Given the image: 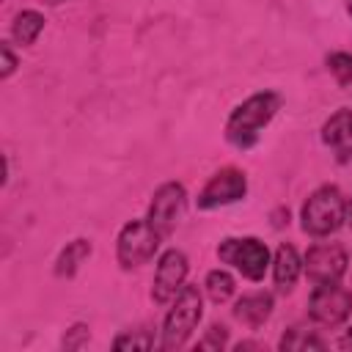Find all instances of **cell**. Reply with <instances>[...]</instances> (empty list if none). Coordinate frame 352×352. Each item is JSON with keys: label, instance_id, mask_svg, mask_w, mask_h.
<instances>
[{"label": "cell", "instance_id": "6da1fadb", "mask_svg": "<svg viewBox=\"0 0 352 352\" xmlns=\"http://www.w3.org/2000/svg\"><path fill=\"white\" fill-rule=\"evenodd\" d=\"M280 107V96L272 94V91H264V94H253L250 99H245L228 118L226 124V138L239 146V148H248L258 140V132L272 121V116L278 113Z\"/></svg>", "mask_w": 352, "mask_h": 352}, {"label": "cell", "instance_id": "7a4b0ae2", "mask_svg": "<svg viewBox=\"0 0 352 352\" xmlns=\"http://www.w3.org/2000/svg\"><path fill=\"white\" fill-rule=\"evenodd\" d=\"M346 220V201L338 187H319L302 204V228L311 236H327Z\"/></svg>", "mask_w": 352, "mask_h": 352}, {"label": "cell", "instance_id": "3957f363", "mask_svg": "<svg viewBox=\"0 0 352 352\" xmlns=\"http://www.w3.org/2000/svg\"><path fill=\"white\" fill-rule=\"evenodd\" d=\"M201 311H204L201 292L195 286H182V292L173 297V305H170L165 324H162V346L165 349L182 346L192 336V330L198 327Z\"/></svg>", "mask_w": 352, "mask_h": 352}, {"label": "cell", "instance_id": "277c9868", "mask_svg": "<svg viewBox=\"0 0 352 352\" xmlns=\"http://www.w3.org/2000/svg\"><path fill=\"white\" fill-rule=\"evenodd\" d=\"M217 256L220 261L236 267L245 278L250 280H261L267 267H270V250L261 239L256 236H242V239H223L220 248H217Z\"/></svg>", "mask_w": 352, "mask_h": 352}, {"label": "cell", "instance_id": "5b68a950", "mask_svg": "<svg viewBox=\"0 0 352 352\" xmlns=\"http://www.w3.org/2000/svg\"><path fill=\"white\" fill-rule=\"evenodd\" d=\"M160 234L154 231V226L148 220H132L121 228L118 234V261L121 267L132 270V267H140L146 264L157 248H160Z\"/></svg>", "mask_w": 352, "mask_h": 352}, {"label": "cell", "instance_id": "8992f818", "mask_svg": "<svg viewBox=\"0 0 352 352\" xmlns=\"http://www.w3.org/2000/svg\"><path fill=\"white\" fill-rule=\"evenodd\" d=\"M352 311V294L341 289L338 283H319L308 300V314L316 324L336 327L341 324Z\"/></svg>", "mask_w": 352, "mask_h": 352}, {"label": "cell", "instance_id": "52a82bcc", "mask_svg": "<svg viewBox=\"0 0 352 352\" xmlns=\"http://www.w3.org/2000/svg\"><path fill=\"white\" fill-rule=\"evenodd\" d=\"M349 256L341 245L336 242H324V245H314L305 258H302V270L305 275L319 286V283H338L341 275L346 272Z\"/></svg>", "mask_w": 352, "mask_h": 352}, {"label": "cell", "instance_id": "ba28073f", "mask_svg": "<svg viewBox=\"0 0 352 352\" xmlns=\"http://www.w3.org/2000/svg\"><path fill=\"white\" fill-rule=\"evenodd\" d=\"M184 204H187L184 187L176 184V182H168V184H162V187L154 192L146 220L154 226V231H157L160 236H168V234L176 228L179 217L184 214Z\"/></svg>", "mask_w": 352, "mask_h": 352}, {"label": "cell", "instance_id": "9c48e42d", "mask_svg": "<svg viewBox=\"0 0 352 352\" xmlns=\"http://www.w3.org/2000/svg\"><path fill=\"white\" fill-rule=\"evenodd\" d=\"M187 278V256L176 248L165 250L157 261V272H154V286H151V297L154 302H170Z\"/></svg>", "mask_w": 352, "mask_h": 352}, {"label": "cell", "instance_id": "30bf717a", "mask_svg": "<svg viewBox=\"0 0 352 352\" xmlns=\"http://www.w3.org/2000/svg\"><path fill=\"white\" fill-rule=\"evenodd\" d=\"M248 192V179L242 170L236 168H223L217 170L201 190L198 195V206L201 209H214V206H226V204H234L239 201L242 195Z\"/></svg>", "mask_w": 352, "mask_h": 352}, {"label": "cell", "instance_id": "8fae6325", "mask_svg": "<svg viewBox=\"0 0 352 352\" xmlns=\"http://www.w3.org/2000/svg\"><path fill=\"white\" fill-rule=\"evenodd\" d=\"M322 140L341 157H352V113L349 110H338L333 113L324 126H322Z\"/></svg>", "mask_w": 352, "mask_h": 352}, {"label": "cell", "instance_id": "7c38bea8", "mask_svg": "<svg viewBox=\"0 0 352 352\" xmlns=\"http://www.w3.org/2000/svg\"><path fill=\"white\" fill-rule=\"evenodd\" d=\"M302 272V258L297 256V250L292 245H280L275 250V261H272V275L280 292H289L294 286V280Z\"/></svg>", "mask_w": 352, "mask_h": 352}, {"label": "cell", "instance_id": "4fadbf2b", "mask_svg": "<svg viewBox=\"0 0 352 352\" xmlns=\"http://www.w3.org/2000/svg\"><path fill=\"white\" fill-rule=\"evenodd\" d=\"M272 314V297L270 294H245L242 300H236L234 305V316L242 322V324H250V327H258L267 316Z\"/></svg>", "mask_w": 352, "mask_h": 352}, {"label": "cell", "instance_id": "5bb4252c", "mask_svg": "<svg viewBox=\"0 0 352 352\" xmlns=\"http://www.w3.org/2000/svg\"><path fill=\"white\" fill-rule=\"evenodd\" d=\"M41 30H44V16H41L38 11H19V14L14 16L11 36H14L22 47L33 44V41L38 38V33H41Z\"/></svg>", "mask_w": 352, "mask_h": 352}, {"label": "cell", "instance_id": "9a60e30c", "mask_svg": "<svg viewBox=\"0 0 352 352\" xmlns=\"http://www.w3.org/2000/svg\"><path fill=\"white\" fill-rule=\"evenodd\" d=\"M88 256H91V242H88V239H74V242H69L66 250L58 256L55 272H58V275H72Z\"/></svg>", "mask_w": 352, "mask_h": 352}, {"label": "cell", "instance_id": "2e32d148", "mask_svg": "<svg viewBox=\"0 0 352 352\" xmlns=\"http://www.w3.org/2000/svg\"><path fill=\"white\" fill-rule=\"evenodd\" d=\"M206 286V294L214 300V302H226L231 294H234V278L226 272V270H212L204 280Z\"/></svg>", "mask_w": 352, "mask_h": 352}, {"label": "cell", "instance_id": "e0dca14e", "mask_svg": "<svg viewBox=\"0 0 352 352\" xmlns=\"http://www.w3.org/2000/svg\"><path fill=\"white\" fill-rule=\"evenodd\" d=\"M280 346L283 349H324V341H319L314 333L294 327V330H289V336L280 338Z\"/></svg>", "mask_w": 352, "mask_h": 352}, {"label": "cell", "instance_id": "ac0fdd59", "mask_svg": "<svg viewBox=\"0 0 352 352\" xmlns=\"http://www.w3.org/2000/svg\"><path fill=\"white\" fill-rule=\"evenodd\" d=\"M327 69L336 77L338 85H349L352 82V55L349 52H333L327 55Z\"/></svg>", "mask_w": 352, "mask_h": 352}, {"label": "cell", "instance_id": "d6986e66", "mask_svg": "<svg viewBox=\"0 0 352 352\" xmlns=\"http://www.w3.org/2000/svg\"><path fill=\"white\" fill-rule=\"evenodd\" d=\"M154 341L148 333H124L116 338V349H148Z\"/></svg>", "mask_w": 352, "mask_h": 352}, {"label": "cell", "instance_id": "ffe728a7", "mask_svg": "<svg viewBox=\"0 0 352 352\" xmlns=\"http://www.w3.org/2000/svg\"><path fill=\"white\" fill-rule=\"evenodd\" d=\"M223 344H226V327L223 324H212L209 336H206V341L201 346H223Z\"/></svg>", "mask_w": 352, "mask_h": 352}, {"label": "cell", "instance_id": "44dd1931", "mask_svg": "<svg viewBox=\"0 0 352 352\" xmlns=\"http://www.w3.org/2000/svg\"><path fill=\"white\" fill-rule=\"evenodd\" d=\"M0 55H3V72H0V74H3V77H8V74L14 72V66H16V58H14V52H11V47H8V44H3V47H0Z\"/></svg>", "mask_w": 352, "mask_h": 352}, {"label": "cell", "instance_id": "7402d4cb", "mask_svg": "<svg viewBox=\"0 0 352 352\" xmlns=\"http://www.w3.org/2000/svg\"><path fill=\"white\" fill-rule=\"evenodd\" d=\"M346 220H349V223H352V198H349V201H346Z\"/></svg>", "mask_w": 352, "mask_h": 352}, {"label": "cell", "instance_id": "603a6c76", "mask_svg": "<svg viewBox=\"0 0 352 352\" xmlns=\"http://www.w3.org/2000/svg\"><path fill=\"white\" fill-rule=\"evenodd\" d=\"M47 3H50V6H55V3H60V0H47Z\"/></svg>", "mask_w": 352, "mask_h": 352}, {"label": "cell", "instance_id": "cb8c5ba5", "mask_svg": "<svg viewBox=\"0 0 352 352\" xmlns=\"http://www.w3.org/2000/svg\"><path fill=\"white\" fill-rule=\"evenodd\" d=\"M346 6H349V14H352V0H346Z\"/></svg>", "mask_w": 352, "mask_h": 352}]
</instances>
